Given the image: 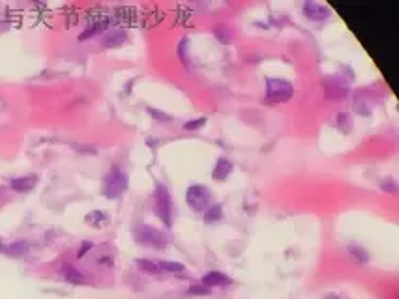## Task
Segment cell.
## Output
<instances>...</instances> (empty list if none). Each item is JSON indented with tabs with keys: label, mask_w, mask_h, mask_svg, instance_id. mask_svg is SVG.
Segmentation results:
<instances>
[{
	"label": "cell",
	"mask_w": 399,
	"mask_h": 299,
	"mask_svg": "<svg viewBox=\"0 0 399 299\" xmlns=\"http://www.w3.org/2000/svg\"><path fill=\"white\" fill-rule=\"evenodd\" d=\"M154 197H156V204H154V211L158 215L167 228L172 226V211H174V206H172V198L171 193L163 184H156V191H154Z\"/></svg>",
	"instance_id": "obj_1"
},
{
	"label": "cell",
	"mask_w": 399,
	"mask_h": 299,
	"mask_svg": "<svg viewBox=\"0 0 399 299\" xmlns=\"http://www.w3.org/2000/svg\"><path fill=\"white\" fill-rule=\"evenodd\" d=\"M133 236L137 239L139 245L152 247V249H163L167 245V236L158 228H152L148 224H137L133 228Z\"/></svg>",
	"instance_id": "obj_2"
},
{
	"label": "cell",
	"mask_w": 399,
	"mask_h": 299,
	"mask_svg": "<svg viewBox=\"0 0 399 299\" xmlns=\"http://www.w3.org/2000/svg\"><path fill=\"white\" fill-rule=\"evenodd\" d=\"M186 202L193 211H207L212 202V195L207 185H189L186 189Z\"/></svg>",
	"instance_id": "obj_3"
},
{
	"label": "cell",
	"mask_w": 399,
	"mask_h": 299,
	"mask_svg": "<svg viewBox=\"0 0 399 299\" xmlns=\"http://www.w3.org/2000/svg\"><path fill=\"white\" fill-rule=\"evenodd\" d=\"M294 86L285 79H266V97L272 103H285L292 97Z\"/></svg>",
	"instance_id": "obj_4"
},
{
	"label": "cell",
	"mask_w": 399,
	"mask_h": 299,
	"mask_svg": "<svg viewBox=\"0 0 399 299\" xmlns=\"http://www.w3.org/2000/svg\"><path fill=\"white\" fill-rule=\"evenodd\" d=\"M128 187V176L122 170H111L109 174L105 176V195L107 198H118Z\"/></svg>",
	"instance_id": "obj_5"
},
{
	"label": "cell",
	"mask_w": 399,
	"mask_h": 299,
	"mask_svg": "<svg viewBox=\"0 0 399 299\" xmlns=\"http://www.w3.org/2000/svg\"><path fill=\"white\" fill-rule=\"evenodd\" d=\"M231 172H233V163L229 161L227 157H220V159L216 161V165H214L212 178L216 182H225Z\"/></svg>",
	"instance_id": "obj_6"
},
{
	"label": "cell",
	"mask_w": 399,
	"mask_h": 299,
	"mask_svg": "<svg viewBox=\"0 0 399 299\" xmlns=\"http://www.w3.org/2000/svg\"><path fill=\"white\" fill-rule=\"evenodd\" d=\"M201 284H205L207 288H216V286H229V284H233V280L229 279L227 275L225 273H221V271H208L205 277H203V282Z\"/></svg>",
	"instance_id": "obj_7"
},
{
	"label": "cell",
	"mask_w": 399,
	"mask_h": 299,
	"mask_svg": "<svg viewBox=\"0 0 399 299\" xmlns=\"http://www.w3.org/2000/svg\"><path fill=\"white\" fill-rule=\"evenodd\" d=\"M38 184V176L36 174H28V176H19L12 180V189L17 191V193H28L32 191Z\"/></svg>",
	"instance_id": "obj_8"
},
{
	"label": "cell",
	"mask_w": 399,
	"mask_h": 299,
	"mask_svg": "<svg viewBox=\"0 0 399 299\" xmlns=\"http://www.w3.org/2000/svg\"><path fill=\"white\" fill-rule=\"evenodd\" d=\"M304 14L311 21H324L330 15V12L324 6H321V4H317V2H306L304 4Z\"/></svg>",
	"instance_id": "obj_9"
},
{
	"label": "cell",
	"mask_w": 399,
	"mask_h": 299,
	"mask_svg": "<svg viewBox=\"0 0 399 299\" xmlns=\"http://www.w3.org/2000/svg\"><path fill=\"white\" fill-rule=\"evenodd\" d=\"M126 30H122V28H113V30H109L107 34L104 36V45L105 47H118V45H122L126 41Z\"/></svg>",
	"instance_id": "obj_10"
},
{
	"label": "cell",
	"mask_w": 399,
	"mask_h": 299,
	"mask_svg": "<svg viewBox=\"0 0 399 299\" xmlns=\"http://www.w3.org/2000/svg\"><path fill=\"white\" fill-rule=\"evenodd\" d=\"M28 243L25 241V239H19V241H14V243H10V245H0V251L2 252H6L8 256H25L28 252Z\"/></svg>",
	"instance_id": "obj_11"
},
{
	"label": "cell",
	"mask_w": 399,
	"mask_h": 299,
	"mask_svg": "<svg viewBox=\"0 0 399 299\" xmlns=\"http://www.w3.org/2000/svg\"><path fill=\"white\" fill-rule=\"evenodd\" d=\"M62 275H64V279L68 280L69 284H77V286H81V284H84L86 282V279H84V275L77 267H73V265H64L62 267Z\"/></svg>",
	"instance_id": "obj_12"
},
{
	"label": "cell",
	"mask_w": 399,
	"mask_h": 299,
	"mask_svg": "<svg viewBox=\"0 0 399 299\" xmlns=\"http://www.w3.org/2000/svg\"><path fill=\"white\" fill-rule=\"evenodd\" d=\"M347 252H349V256H351L356 264H367V262L371 260V254L365 251V249H362V247H358V245H351V247L347 249Z\"/></svg>",
	"instance_id": "obj_13"
},
{
	"label": "cell",
	"mask_w": 399,
	"mask_h": 299,
	"mask_svg": "<svg viewBox=\"0 0 399 299\" xmlns=\"http://www.w3.org/2000/svg\"><path fill=\"white\" fill-rule=\"evenodd\" d=\"M84 221H86L90 226H94V228H104L105 224L109 223V217L105 215L104 211L96 210V211H90L88 215L84 217Z\"/></svg>",
	"instance_id": "obj_14"
},
{
	"label": "cell",
	"mask_w": 399,
	"mask_h": 299,
	"mask_svg": "<svg viewBox=\"0 0 399 299\" xmlns=\"http://www.w3.org/2000/svg\"><path fill=\"white\" fill-rule=\"evenodd\" d=\"M135 265H137L143 273H146V275H158V273H161L158 267V262H152V260L139 258V260H135Z\"/></svg>",
	"instance_id": "obj_15"
},
{
	"label": "cell",
	"mask_w": 399,
	"mask_h": 299,
	"mask_svg": "<svg viewBox=\"0 0 399 299\" xmlns=\"http://www.w3.org/2000/svg\"><path fill=\"white\" fill-rule=\"evenodd\" d=\"M159 271H169V273H182L186 269V265L180 264V262H169V260H161L158 262Z\"/></svg>",
	"instance_id": "obj_16"
},
{
	"label": "cell",
	"mask_w": 399,
	"mask_h": 299,
	"mask_svg": "<svg viewBox=\"0 0 399 299\" xmlns=\"http://www.w3.org/2000/svg\"><path fill=\"white\" fill-rule=\"evenodd\" d=\"M205 219H207L208 223H218L223 219V208L221 206H212V208H208L205 211Z\"/></svg>",
	"instance_id": "obj_17"
},
{
	"label": "cell",
	"mask_w": 399,
	"mask_h": 299,
	"mask_svg": "<svg viewBox=\"0 0 399 299\" xmlns=\"http://www.w3.org/2000/svg\"><path fill=\"white\" fill-rule=\"evenodd\" d=\"M105 27H107V23H105V21H97L96 25H92L90 28H86V32H83V34L79 36V40L83 41V40H86V38H92L94 34L102 32V30H105Z\"/></svg>",
	"instance_id": "obj_18"
},
{
	"label": "cell",
	"mask_w": 399,
	"mask_h": 299,
	"mask_svg": "<svg viewBox=\"0 0 399 299\" xmlns=\"http://www.w3.org/2000/svg\"><path fill=\"white\" fill-rule=\"evenodd\" d=\"M380 189L384 191V193H390V195L397 193L395 180H393V178H382V180H380Z\"/></svg>",
	"instance_id": "obj_19"
},
{
	"label": "cell",
	"mask_w": 399,
	"mask_h": 299,
	"mask_svg": "<svg viewBox=\"0 0 399 299\" xmlns=\"http://www.w3.org/2000/svg\"><path fill=\"white\" fill-rule=\"evenodd\" d=\"M210 292H212V290L207 288L205 284H195V286H189V288H187V293H189V295H208Z\"/></svg>",
	"instance_id": "obj_20"
},
{
	"label": "cell",
	"mask_w": 399,
	"mask_h": 299,
	"mask_svg": "<svg viewBox=\"0 0 399 299\" xmlns=\"http://www.w3.org/2000/svg\"><path fill=\"white\" fill-rule=\"evenodd\" d=\"M148 114H152L154 116V118H156V120H158V122H163V123H169L172 120L171 116L169 114H165V112H161V110H156V109H148Z\"/></svg>",
	"instance_id": "obj_21"
},
{
	"label": "cell",
	"mask_w": 399,
	"mask_h": 299,
	"mask_svg": "<svg viewBox=\"0 0 399 299\" xmlns=\"http://www.w3.org/2000/svg\"><path fill=\"white\" fill-rule=\"evenodd\" d=\"M203 125H207V118H197L195 122H186L184 123V129L186 131H193V129H199Z\"/></svg>",
	"instance_id": "obj_22"
},
{
	"label": "cell",
	"mask_w": 399,
	"mask_h": 299,
	"mask_svg": "<svg viewBox=\"0 0 399 299\" xmlns=\"http://www.w3.org/2000/svg\"><path fill=\"white\" fill-rule=\"evenodd\" d=\"M90 249H92V243H90V241H84L83 245H81V249H79V252H77V258H83L84 254H86V252L90 251Z\"/></svg>",
	"instance_id": "obj_23"
},
{
	"label": "cell",
	"mask_w": 399,
	"mask_h": 299,
	"mask_svg": "<svg viewBox=\"0 0 399 299\" xmlns=\"http://www.w3.org/2000/svg\"><path fill=\"white\" fill-rule=\"evenodd\" d=\"M323 299H341V297H339L337 293H332V292H330V293H324Z\"/></svg>",
	"instance_id": "obj_24"
}]
</instances>
